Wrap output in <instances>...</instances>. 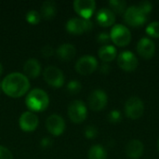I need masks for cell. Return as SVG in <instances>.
Wrapping results in <instances>:
<instances>
[{"instance_id": "cell-1", "label": "cell", "mask_w": 159, "mask_h": 159, "mask_svg": "<svg viewBox=\"0 0 159 159\" xmlns=\"http://www.w3.org/2000/svg\"><path fill=\"white\" fill-rule=\"evenodd\" d=\"M30 89L29 78L21 73H11L1 82V89L10 98H20Z\"/></svg>"}, {"instance_id": "cell-2", "label": "cell", "mask_w": 159, "mask_h": 159, "mask_svg": "<svg viewBox=\"0 0 159 159\" xmlns=\"http://www.w3.org/2000/svg\"><path fill=\"white\" fill-rule=\"evenodd\" d=\"M25 103L30 112H42L45 111L49 104V98L47 92L41 89H32L26 99Z\"/></svg>"}, {"instance_id": "cell-3", "label": "cell", "mask_w": 159, "mask_h": 159, "mask_svg": "<svg viewBox=\"0 0 159 159\" xmlns=\"http://www.w3.org/2000/svg\"><path fill=\"white\" fill-rule=\"evenodd\" d=\"M110 38L118 47H126L131 40V33L125 25L116 24L110 33Z\"/></svg>"}, {"instance_id": "cell-4", "label": "cell", "mask_w": 159, "mask_h": 159, "mask_svg": "<svg viewBox=\"0 0 159 159\" xmlns=\"http://www.w3.org/2000/svg\"><path fill=\"white\" fill-rule=\"evenodd\" d=\"M144 112V104L143 101L136 96L130 97L125 103V114L126 116L132 119L136 120L142 117Z\"/></svg>"}, {"instance_id": "cell-5", "label": "cell", "mask_w": 159, "mask_h": 159, "mask_svg": "<svg viewBox=\"0 0 159 159\" xmlns=\"http://www.w3.org/2000/svg\"><path fill=\"white\" fill-rule=\"evenodd\" d=\"M68 116L72 122L79 124L85 121L88 116V109L82 101H74L68 107Z\"/></svg>"}, {"instance_id": "cell-6", "label": "cell", "mask_w": 159, "mask_h": 159, "mask_svg": "<svg viewBox=\"0 0 159 159\" xmlns=\"http://www.w3.org/2000/svg\"><path fill=\"white\" fill-rule=\"evenodd\" d=\"M65 28L67 32L72 34H82L86 32L91 31L93 28V23L89 20L73 18L67 21Z\"/></svg>"}, {"instance_id": "cell-7", "label": "cell", "mask_w": 159, "mask_h": 159, "mask_svg": "<svg viewBox=\"0 0 159 159\" xmlns=\"http://www.w3.org/2000/svg\"><path fill=\"white\" fill-rule=\"evenodd\" d=\"M43 76L45 81L53 88H61L64 84V75L56 66H48L43 73Z\"/></svg>"}, {"instance_id": "cell-8", "label": "cell", "mask_w": 159, "mask_h": 159, "mask_svg": "<svg viewBox=\"0 0 159 159\" xmlns=\"http://www.w3.org/2000/svg\"><path fill=\"white\" fill-rule=\"evenodd\" d=\"M125 21L132 27H140L143 25L147 20V16L144 15L137 6H131L128 7L124 13Z\"/></svg>"}, {"instance_id": "cell-9", "label": "cell", "mask_w": 159, "mask_h": 159, "mask_svg": "<svg viewBox=\"0 0 159 159\" xmlns=\"http://www.w3.org/2000/svg\"><path fill=\"white\" fill-rule=\"evenodd\" d=\"M98 68V61L91 55L81 57L75 63V70L82 75H91Z\"/></svg>"}, {"instance_id": "cell-10", "label": "cell", "mask_w": 159, "mask_h": 159, "mask_svg": "<svg viewBox=\"0 0 159 159\" xmlns=\"http://www.w3.org/2000/svg\"><path fill=\"white\" fill-rule=\"evenodd\" d=\"M75 11L84 20H89L96 9L94 0H75L74 2Z\"/></svg>"}, {"instance_id": "cell-11", "label": "cell", "mask_w": 159, "mask_h": 159, "mask_svg": "<svg viewBox=\"0 0 159 159\" xmlns=\"http://www.w3.org/2000/svg\"><path fill=\"white\" fill-rule=\"evenodd\" d=\"M108 102V98L106 93L102 89L93 90L89 96V106L92 111L99 112L105 108Z\"/></svg>"}, {"instance_id": "cell-12", "label": "cell", "mask_w": 159, "mask_h": 159, "mask_svg": "<svg viewBox=\"0 0 159 159\" xmlns=\"http://www.w3.org/2000/svg\"><path fill=\"white\" fill-rule=\"evenodd\" d=\"M117 64L122 70L126 72H131V71H134L138 67L139 61L134 53H132L131 51L126 50V51L121 52L118 55Z\"/></svg>"}, {"instance_id": "cell-13", "label": "cell", "mask_w": 159, "mask_h": 159, "mask_svg": "<svg viewBox=\"0 0 159 159\" xmlns=\"http://www.w3.org/2000/svg\"><path fill=\"white\" fill-rule=\"evenodd\" d=\"M46 127L53 136H61L65 130V121L59 115H51L46 121Z\"/></svg>"}, {"instance_id": "cell-14", "label": "cell", "mask_w": 159, "mask_h": 159, "mask_svg": "<svg viewBox=\"0 0 159 159\" xmlns=\"http://www.w3.org/2000/svg\"><path fill=\"white\" fill-rule=\"evenodd\" d=\"M39 120L38 117L33 112L27 111L24 112L19 119V126L21 130L26 131V132H31L36 129L38 127Z\"/></svg>"}, {"instance_id": "cell-15", "label": "cell", "mask_w": 159, "mask_h": 159, "mask_svg": "<svg viewBox=\"0 0 159 159\" xmlns=\"http://www.w3.org/2000/svg\"><path fill=\"white\" fill-rule=\"evenodd\" d=\"M136 49H137L138 54L142 58H143L145 60H149V59L153 58V56L155 55L156 46H155V43L153 42V40H151L150 38L143 37L139 40Z\"/></svg>"}, {"instance_id": "cell-16", "label": "cell", "mask_w": 159, "mask_h": 159, "mask_svg": "<svg viewBox=\"0 0 159 159\" xmlns=\"http://www.w3.org/2000/svg\"><path fill=\"white\" fill-rule=\"evenodd\" d=\"M96 20L99 23V25L102 27H109L115 23L116 15L111 9L103 7L98 11L96 16Z\"/></svg>"}, {"instance_id": "cell-17", "label": "cell", "mask_w": 159, "mask_h": 159, "mask_svg": "<svg viewBox=\"0 0 159 159\" xmlns=\"http://www.w3.org/2000/svg\"><path fill=\"white\" fill-rule=\"evenodd\" d=\"M144 146L139 140H131L126 146V155L130 159H139L143 154Z\"/></svg>"}, {"instance_id": "cell-18", "label": "cell", "mask_w": 159, "mask_h": 159, "mask_svg": "<svg viewBox=\"0 0 159 159\" xmlns=\"http://www.w3.org/2000/svg\"><path fill=\"white\" fill-rule=\"evenodd\" d=\"M75 53H76L75 48L70 43H64L61 45L56 50L57 57L62 61H69L73 60L75 56Z\"/></svg>"}, {"instance_id": "cell-19", "label": "cell", "mask_w": 159, "mask_h": 159, "mask_svg": "<svg viewBox=\"0 0 159 159\" xmlns=\"http://www.w3.org/2000/svg\"><path fill=\"white\" fill-rule=\"evenodd\" d=\"M23 72L28 78H36L41 73V65L37 60L34 58L29 59L24 63Z\"/></svg>"}, {"instance_id": "cell-20", "label": "cell", "mask_w": 159, "mask_h": 159, "mask_svg": "<svg viewBox=\"0 0 159 159\" xmlns=\"http://www.w3.org/2000/svg\"><path fill=\"white\" fill-rule=\"evenodd\" d=\"M116 53H117L116 48L112 45L102 46L98 50L99 58L106 63L114 61L116 57Z\"/></svg>"}, {"instance_id": "cell-21", "label": "cell", "mask_w": 159, "mask_h": 159, "mask_svg": "<svg viewBox=\"0 0 159 159\" xmlns=\"http://www.w3.org/2000/svg\"><path fill=\"white\" fill-rule=\"evenodd\" d=\"M57 14V6L54 1H45L40 9V15L41 18L45 20H51L53 19Z\"/></svg>"}, {"instance_id": "cell-22", "label": "cell", "mask_w": 159, "mask_h": 159, "mask_svg": "<svg viewBox=\"0 0 159 159\" xmlns=\"http://www.w3.org/2000/svg\"><path fill=\"white\" fill-rule=\"evenodd\" d=\"M89 159H106L107 152L103 146L100 144H96L90 147L88 153Z\"/></svg>"}, {"instance_id": "cell-23", "label": "cell", "mask_w": 159, "mask_h": 159, "mask_svg": "<svg viewBox=\"0 0 159 159\" xmlns=\"http://www.w3.org/2000/svg\"><path fill=\"white\" fill-rule=\"evenodd\" d=\"M111 10L114 13L116 14H122L125 13L126 7H127V2L124 0H111L108 2Z\"/></svg>"}, {"instance_id": "cell-24", "label": "cell", "mask_w": 159, "mask_h": 159, "mask_svg": "<svg viewBox=\"0 0 159 159\" xmlns=\"http://www.w3.org/2000/svg\"><path fill=\"white\" fill-rule=\"evenodd\" d=\"M25 19H26V21L29 23V24H32V25H36L40 22V20H41V15L39 12H37L36 10H30L26 13V16H25Z\"/></svg>"}, {"instance_id": "cell-25", "label": "cell", "mask_w": 159, "mask_h": 159, "mask_svg": "<svg viewBox=\"0 0 159 159\" xmlns=\"http://www.w3.org/2000/svg\"><path fill=\"white\" fill-rule=\"evenodd\" d=\"M145 31L149 36L153 38H159V21H153L149 23Z\"/></svg>"}, {"instance_id": "cell-26", "label": "cell", "mask_w": 159, "mask_h": 159, "mask_svg": "<svg viewBox=\"0 0 159 159\" xmlns=\"http://www.w3.org/2000/svg\"><path fill=\"white\" fill-rule=\"evenodd\" d=\"M82 89V85L78 80H71L68 84H67V91L70 94H77L81 91Z\"/></svg>"}, {"instance_id": "cell-27", "label": "cell", "mask_w": 159, "mask_h": 159, "mask_svg": "<svg viewBox=\"0 0 159 159\" xmlns=\"http://www.w3.org/2000/svg\"><path fill=\"white\" fill-rule=\"evenodd\" d=\"M137 7L146 16H148L151 13V11L153 10V5L149 1H141L137 5Z\"/></svg>"}, {"instance_id": "cell-28", "label": "cell", "mask_w": 159, "mask_h": 159, "mask_svg": "<svg viewBox=\"0 0 159 159\" xmlns=\"http://www.w3.org/2000/svg\"><path fill=\"white\" fill-rule=\"evenodd\" d=\"M107 119L110 123H113V124H116V123H119L122 119V115L120 113L119 110H112L108 116H107Z\"/></svg>"}, {"instance_id": "cell-29", "label": "cell", "mask_w": 159, "mask_h": 159, "mask_svg": "<svg viewBox=\"0 0 159 159\" xmlns=\"http://www.w3.org/2000/svg\"><path fill=\"white\" fill-rule=\"evenodd\" d=\"M84 134L87 139H95L98 135V129L95 126H88L84 130Z\"/></svg>"}, {"instance_id": "cell-30", "label": "cell", "mask_w": 159, "mask_h": 159, "mask_svg": "<svg viewBox=\"0 0 159 159\" xmlns=\"http://www.w3.org/2000/svg\"><path fill=\"white\" fill-rule=\"evenodd\" d=\"M97 41L103 46L109 45V42L111 41L110 34H108L107 33H101L97 36Z\"/></svg>"}, {"instance_id": "cell-31", "label": "cell", "mask_w": 159, "mask_h": 159, "mask_svg": "<svg viewBox=\"0 0 159 159\" xmlns=\"http://www.w3.org/2000/svg\"><path fill=\"white\" fill-rule=\"evenodd\" d=\"M0 159H13V155L9 149L0 145Z\"/></svg>"}, {"instance_id": "cell-32", "label": "cell", "mask_w": 159, "mask_h": 159, "mask_svg": "<svg viewBox=\"0 0 159 159\" xmlns=\"http://www.w3.org/2000/svg\"><path fill=\"white\" fill-rule=\"evenodd\" d=\"M41 53H42L43 57L48 58V57H50V56H52L54 54V49H53V48L51 46L47 45V46L43 47V48L41 50Z\"/></svg>"}, {"instance_id": "cell-33", "label": "cell", "mask_w": 159, "mask_h": 159, "mask_svg": "<svg viewBox=\"0 0 159 159\" xmlns=\"http://www.w3.org/2000/svg\"><path fill=\"white\" fill-rule=\"evenodd\" d=\"M100 72H101L102 74H103V75H108V74L111 72V66H110L108 63L104 62L103 64L101 65V67H100Z\"/></svg>"}, {"instance_id": "cell-34", "label": "cell", "mask_w": 159, "mask_h": 159, "mask_svg": "<svg viewBox=\"0 0 159 159\" xmlns=\"http://www.w3.org/2000/svg\"><path fill=\"white\" fill-rule=\"evenodd\" d=\"M51 144H52L51 140H50L49 138H48V137L43 138V139L41 140V142H40V145H41V147H43V148H48V147L50 146Z\"/></svg>"}, {"instance_id": "cell-35", "label": "cell", "mask_w": 159, "mask_h": 159, "mask_svg": "<svg viewBox=\"0 0 159 159\" xmlns=\"http://www.w3.org/2000/svg\"><path fill=\"white\" fill-rule=\"evenodd\" d=\"M2 73H3V67H2V64L0 63V76L2 75Z\"/></svg>"}, {"instance_id": "cell-36", "label": "cell", "mask_w": 159, "mask_h": 159, "mask_svg": "<svg viewBox=\"0 0 159 159\" xmlns=\"http://www.w3.org/2000/svg\"><path fill=\"white\" fill-rule=\"evenodd\" d=\"M158 151H159V141H158Z\"/></svg>"}, {"instance_id": "cell-37", "label": "cell", "mask_w": 159, "mask_h": 159, "mask_svg": "<svg viewBox=\"0 0 159 159\" xmlns=\"http://www.w3.org/2000/svg\"><path fill=\"white\" fill-rule=\"evenodd\" d=\"M0 89H1V83H0Z\"/></svg>"}]
</instances>
